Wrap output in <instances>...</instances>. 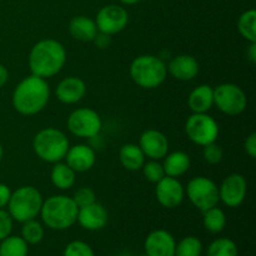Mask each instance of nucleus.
I'll use <instances>...</instances> for the list:
<instances>
[{"mask_svg": "<svg viewBox=\"0 0 256 256\" xmlns=\"http://www.w3.org/2000/svg\"><path fill=\"white\" fill-rule=\"evenodd\" d=\"M50 100V85L46 79L28 75L15 86L12 104L15 112L24 116L39 114L46 108Z\"/></svg>", "mask_w": 256, "mask_h": 256, "instance_id": "nucleus-1", "label": "nucleus"}, {"mask_svg": "<svg viewBox=\"0 0 256 256\" xmlns=\"http://www.w3.org/2000/svg\"><path fill=\"white\" fill-rule=\"evenodd\" d=\"M65 62L66 49L55 39L39 40L32 48L28 58L30 72L42 79H50L59 74Z\"/></svg>", "mask_w": 256, "mask_h": 256, "instance_id": "nucleus-2", "label": "nucleus"}, {"mask_svg": "<svg viewBox=\"0 0 256 256\" xmlns=\"http://www.w3.org/2000/svg\"><path fill=\"white\" fill-rule=\"evenodd\" d=\"M79 208L72 196L52 195L42 202L40 218L42 224L52 230H66L76 222Z\"/></svg>", "mask_w": 256, "mask_h": 256, "instance_id": "nucleus-3", "label": "nucleus"}, {"mask_svg": "<svg viewBox=\"0 0 256 256\" xmlns=\"http://www.w3.org/2000/svg\"><path fill=\"white\" fill-rule=\"evenodd\" d=\"M129 74L138 86L152 90L164 84L168 76V69L164 59L156 55L144 54L132 60Z\"/></svg>", "mask_w": 256, "mask_h": 256, "instance_id": "nucleus-4", "label": "nucleus"}, {"mask_svg": "<svg viewBox=\"0 0 256 256\" xmlns=\"http://www.w3.org/2000/svg\"><path fill=\"white\" fill-rule=\"evenodd\" d=\"M69 146L70 142L65 132L52 126L42 129L32 139V150L35 155L49 164L62 162Z\"/></svg>", "mask_w": 256, "mask_h": 256, "instance_id": "nucleus-5", "label": "nucleus"}, {"mask_svg": "<svg viewBox=\"0 0 256 256\" xmlns=\"http://www.w3.org/2000/svg\"><path fill=\"white\" fill-rule=\"evenodd\" d=\"M44 199L39 190L32 185H24L12 192L8 202V212L14 222H25L36 219Z\"/></svg>", "mask_w": 256, "mask_h": 256, "instance_id": "nucleus-6", "label": "nucleus"}, {"mask_svg": "<svg viewBox=\"0 0 256 256\" xmlns=\"http://www.w3.org/2000/svg\"><path fill=\"white\" fill-rule=\"evenodd\" d=\"M219 132V124L208 112H192L185 122L188 139L202 148L216 142Z\"/></svg>", "mask_w": 256, "mask_h": 256, "instance_id": "nucleus-7", "label": "nucleus"}, {"mask_svg": "<svg viewBox=\"0 0 256 256\" xmlns=\"http://www.w3.org/2000/svg\"><path fill=\"white\" fill-rule=\"evenodd\" d=\"M68 130L80 139H92L102 129V120L99 112L92 108H78L66 119Z\"/></svg>", "mask_w": 256, "mask_h": 256, "instance_id": "nucleus-8", "label": "nucleus"}, {"mask_svg": "<svg viewBox=\"0 0 256 256\" xmlns=\"http://www.w3.org/2000/svg\"><path fill=\"white\" fill-rule=\"evenodd\" d=\"M185 195L189 202L202 212L218 205L219 186L210 178L196 176L189 180L185 188Z\"/></svg>", "mask_w": 256, "mask_h": 256, "instance_id": "nucleus-9", "label": "nucleus"}, {"mask_svg": "<svg viewBox=\"0 0 256 256\" xmlns=\"http://www.w3.org/2000/svg\"><path fill=\"white\" fill-rule=\"evenodd\" d=\"M214 105L225 115L238 116L248 106V98L244 90L234 82H222L214 88Z\"/></svg>", "mask_w": 256, "mask_h": 256, "instance_id": "nucleus-10", "label": "nucleus"}, {"mask_svg": "<svg viewBox=\"0 0 256 256\" xmlns=\"http://www.w3.org/2000/svg\"><path fill=\"white\" fill-rule=\"evenodd\" d=\"M98 32L106 35H115L125 30L129 24V12L122 5L109 4L102 6L95 18Z\"/></svg>", "mask_w": 256, "mask_h": 256, "instance_id": "nucleus-11", "label": "nucleus"}, {"mask_svg": "<svg viewBox=\"0 0 256 256\" xmlns=\"http://www.w3.org/2000/svg\"><path fill=\"white\" fill-rule=\"evenodd\" d=\"M248 182L244 175L232 172L219 186V202L228 208H239L246 198Z\"/></svg>", "mask_w": 256, "mask_h": 256, "instance_id": "nucleus-12", "label": "nucleus"}, {"mask_svg": "<svg viewBox=\"0 0 256 256\" xmlns=\"http://www.w3.org/2000/svg\"><path fill=\"white\" fill-rule=\"evenodd\" d=\"M155 196L165 209L180 206L185 199V188L176 178L164 176L155 184Z\"/></svg>", "mask_w": 256, "mask_h": 256, "instance_id": "nucleus-13", "label": "nucleus"}, {"mask_svg": "<svg viewBox=\"0 0 256 256\" xmlns=\"http://www.w3.org/2000/svg\"><path fill=\"white\" fill-rule=\"evenodd\" d=\"M145 158L150 160H162L169 152V140L164 132L156 129H148L140 135L139 144Z\"/></svg>", "mask_w": 256, "mask_h": 256, "instance_id": "nucleus-14", "label": "nucleus"}, {"mask_svg": "<svg viewBox=\"0 0 256 256\" xmlns=\"http://www.w3.org/2000/svg\"><path fill=\"white\" fill-rule=\"evenodd\" d=\"M64 160L75 172H86L94 168L96 152L88 144H75L69 146Z\"/></svg>", "mask_w": 256, "mask_h": 256, "instance_id": "nucleus-15", "label": "nucleus"}, {"mask_svg": "<svg viewBox=\"0 0 256 256\" xmlns=\"http://www.w3.org/2000/svg\"><path fill=\"white\" fill-rule=\"evenodd\" d=\"M109 214L106 208L100 202H95L86 206L79 208L78 212L76 222L85 230L89 232H98L106 226Z\"/></svg>", "mask_w": 256, "mask_h": 256, "instance_id": "nucleus-16", "label": "nucleus"}, {"mask_svg": "<svg viewBox=\"0 0 256 256\" xmlns=\"http://www.w3.org/2000/svg\"><path fill=\"white\" fill-rule=\"evenodd\" d=\"M175 245L176 242L168 230L156 229L145 239L144 250L148 256H174Z\"/></svg>", "mask_w": 256, "mask_h": 256, "instance_id": "nucleus-17", "label": "nucleus"}, {"mask_svg": "<svg viewBox=\"0 0 256 256\" xmlns=\"http://www.w3.org/2000/svg\"><path fill=\"white\" fill-rule=\"evenodd\" d=\"M168 74L179 82H190L199 74L200 65L196 58L189 54L172 56L166 65Z\"/></svg>", "mask_w": 256, "mask_h": 256, "instance_id": "nucleus-18", "label": "nucleus"}, {"mask_svg": "<svg viewBox=\"0 0 256 256\" xmlns=\"http://www.w3.org/2000/svg\"><path fill=\"white\" fill-rule=\"evenodd\" d=\"M86 94V84L79 76H68L60 80L55 88V96L65 105L79 102Z\"/></svg>", "mask_w": 256, "mask_h": 256, "instance_id": "nucleus-19", "label": "nucleus"}, {"mask_svg": "<svg viewBox=\"0 0 256 256\" xmlns=\"http://www.w3.org/2000/svg\"><path fill=\"white\" fill-rule=\"evenodd\" d=\"M69 32L72 39L82 42H92L98 32L95 20L85 15H78L69 22Z\"/></svg>", "mask_w": 256, "mask_h": 256, "instance_id": "nucleus-20", "label": "nucleus"}, {"mask_svg": "<svg viewBox=\"0 0 256 256\" xmlns=\"http://www.w3.org/2000/svg\"><path fill=\"white\" fill-rule=\"evenodd\" d=\"M192 112H209L214 106V88L208 84L198 85L188 98Z\"/></svg>", "mask_w": 256, "mask_h": 256, "instance_id": "nucleus-21", "label": "nucleus"}, {"mask_svg": "<svg viewBox=\"0 0 256 256\" xmlns=\"http://www.w3.org/2000/svg\"><path fill=\"white\" fill-rule=\"evenodd\" d=\"M164 162H162V168L166 176L172 178H180L184 174H186L188 170L192 166V159H190L189 154L182 150H176V152H168L164 156Z\"/></svg>", "mask_w": 256, "mask_h": 256, "instance_id": "nucleus-22", "label": "nucleus"}, {"mask_svg": "<svg viewBox=\"0 0 256 256\" xmlns=\"http://www.w3.org/2000/svg\"><path fill=\"white\" fill-rule=\"evenodd\" d=\"M119 162L125 170L129 172H139L142 170V165L146 162L144 152H142L139 145L124 144L119 150Z\"/></svg>", "mask_w": 256, "mask_h": 256, "instance_id": "nucleus-23", "label": "nucleus"}, {"mask_svg": "<svg viewBox=\"0 0 256 256\" xmlns=\"http://www.w3.org/2000/svg\"><path fill=\"white\" fill-rule=\"evenodd\" d=\"M50 180L56 189L66 192L75 185L76 172L65 162H55V164H52V172H50Z\"/></svg>", "mask_w": 256, "mask_h": 256, "instance_id": "nucleus-24", "label": "nucleus"}, {"mask_svg": "<svg viewBox=\"0 0 256 256\" xmlns=\"http://www.w3.org/2000/svg\"><path fill=\"white\" fill-rule=\"evenodd\" d=\"M226 214L220 208L214 206L202 212V225L212 234H219L226 226Z\"/></svg>", "mask_w": 256, "mask_h": 256, "instance_id": "nucleus-25", "label": "nucleus"}, {"mask_svg": "<svg viewBox=\"0 0 256 256\" xmlns=\"http://www.w3.org/2000/svg\"><path fill=\"white\" fill-rule=\"evenodd\" d=\"M238 32L242 39L256 42V10L248 9L238 19Z\"/></svg>", "mask_w": 256, "mask_h": 256, "instance_id": "nucleus-26", "label": "nucleus"}, {"mask_svg": "<svg viewBox=\"0 0 256 256\" xmlns=\"http://www.w3.org/2000/svg\"><path fill=\"white\" fill-rule=\"evenodd\" d=\"M29 245L22 236L12 235L0 242V256H28Z\"/></svg>", "mask_w": 256, "mask_h": 256, "instance_id": "nucleus-27", "label": "nucleus"}, {"mask_svg": "<svg viewBox=\"0 0 256 256\" xmlns=\"http://www.w3.org/2000/svg\"><path fill=\"white\" fill-rule=\"evenodd\" d=\"M44 226L36 219H32L22 222V238L28 245H36L42 242V239H44Z\"/></svg>", "mask_w": 256, "mask_h": 256, "instance_id": "nucleus-28", "label": "nucleus"}, {"mask_svg": "<svg viewBox=\"0 0 256 256\" xmlns=\"http://www.w3.org/2000/svg\"><path fill=\"white\" fill-rule=\"evenodd\" d=\"M206 254L208 256H238L239 250L234 240L229 238H219L209 245Z\"/></svg>", "mask_w": 256, "mask_h": 256, "instance_id": "nucleus-29", "label": "nucleus"}, {"mask_svg": "<svg viewBox=\"0 0 256 256\" xmlns=\"http://www.w3.org/2000/svg\"><path fill=\"white\" fill-rule=\"evenodd\" d=\"M202 244L196 236L182 238L175 245L174 256H202Z\"/></svg>", "mask_w": 256, "mask_h": 256, "instance_id": "nucleus-30", "label": "nucleus"}, {"mask_svg": "<svg viewBox=\"0 0 256 256\" xmlns=\"http://www.w3.org/2000/svg\"><path fill=\"white\" fill-rule=\"evenodd\" d=\"M142 172L144 174L145 179L149 182H152V184H156L162 178L166 176L164 172V168H162V164L159 160L149 159V162H145L142 168Z\"/></svg>", "mask_w": 256, "mask_h": 256, "instance_id": "nucleus-31", "label": "nucleus"}, {"mask_svg": "<svg viewBox=\"0 0 256 256\" xmlns=\"http://www.w3.org/2000/svg\"><path fill=\"white\" fill-rule=\"evenodd\" d=\"M62 256H95V254L89 244L82 240H75L65 246Z\"/></svg>", "mask_w": 256, "mask_h": 256, "instance_id": "nucleus-32", "label": "nucleus"}, {"mask_svg": "<svg viewBox=\"0 0 256 256\" xmlns=\"http://www.w3.org/2000/svg\"><path fill=\"white\" fill-rule=\"evenodd\" d=\"M202 158L208 164L218 165L222 162V158H224V150L220 145L216 144V142H212V144L202 146Z\"/></svg>", "mask_w": 256, "mask_h": 256, "instance_id": "nucleus-33", "label": "nucleus"}, {"mask_svg": "<svg viewBox=\"0 0 256 256\" xmlns=\"http://www.w3.org/2000/svg\"><path fill=\"white\" fill-rule=\"evenodd\" d=\"M72 200L78 205V208L86 206V205H90L96 202V192L89 186H82L74 192Z\"/></svg>", "mask_w": 256, "mask_h": 256, "instance_id": "nucleus-34", "label": "nucleus"}, {"mask_svg": "<svg viewBox=\"0 0 256 256\" xmlns=\"http://www.w3.org/2000/svg\"><path fill=\"white\" fill-rule=\"evenodd\" d=\"M12 224H14V220L10 216L8 210L0 209V242L12 234Z\"/></svg>", "mask_w": 256, "mask_h": 256, "instance_id": "nucleus-35", "label": "nucleus"}, {"mask_svg": "<svg viewBox=\"0 0 256 256\" xmlns=\"http://www.w3.org/2000/svg\"><path fill=\"white\" fill-rule=\"evenodd\" d=\"M244 150L246 155L252 159L256 158V132H252L248 135V138L244 142Z\"/></svg>", "mask_w": 256, "mask_h": 256, "instance_id": "nucleus-36", "label": "nucleus"}, {"mask_svg": "<svg viewBox=\"0 0 256 256\" xmlns=\"http://www.w3.org/2000/svg\"><path fill=\"white\" fill-rule=\"evenodd\" d=\"M12 190L6 184L0 182V209H5L8 206L10 196H12Z\"/></svg>", "mask_w": 256, "mask_h": 256, "instance_id": "nucleus-37", "label": "nucleus"}, {"mask_svg": "<svg viewBox=\"0 0 256 256\" xmlns=\"http://www.w3.org/2000/svg\"><path fill=\"white\" fill-rule=\"evenodd\" d=\"M92 42H95V45H96L99 49H106V48H109L110 42H112V38H110V35L98 32L95 39L92 40Z\"/></svg>", "mask_w": 256, "mask_h": 256, "instance_id": "nucleus-38", "label": "nucleus"}, {"mask_svg": "<svg viewBox=\"0 0 256 256\" xmlns=\"http://www.w3.org/2000/svg\"><path fill=\"white\" fill-rule=\"evenodd\" d=\"M246 58L252 64H256V42H249L246 49Z\"/></svg>", "mask_w": 256, "mask_h": 256, "instance_id": "nucleus-39", "label": "nucleus"}, {"mask_svg": "<svg viewBox=\"0 0 256 256\" xmlns=\"http://www.w3.org/2000/svg\"><path fill=\"white\" fill-rule=\"evenodd\" d=\"M8 80H9V72L5 68V65L0 64V88L4 86L8 82Z\"/></svg>", "mask_w": 256, "mask_h": 256, "instance_id": "nucleus-40", "label": "nucleus"}, {"mask_svg": "<svg viewBox=\"0 0 256 256\" xmlns=\"http://www.w3.org/2000/svg\"><path fill=\"white\" fill-rule=\"evenodd\" d=\"M122 5H135L138 2H140L142 0H119Z\"/></svg>", "mask_w": 256, "mask_h": 256, "instance_id": "nucleus-41", "label": "nucleus"}, {"mask_svg": "<svg viewBox=\"0 0 256 256\" xmlns=\"http://www.w3.org/2000/svg\"><path fill=\"white\" fill-rule=\"evenodd\" d=\"M2 155H4V149H2V142H0V162H2Z\"/></svg>", "mask_w": 256, "mask_h": 256, "instance_id": "nucleus-42", "label": "nucleus"}, {"mask_svg": "<svg viewBox=\"0 0 256 256\" xmlns=\"http://www.w3.org/2000/svg\"><path fill=\"white\" fill-rule=\"evenodd\" d=\"M139 256H148L146 254H142V255H139Z\"/></svg>", "mask_w": 256, "mask_h": 256, "instance_id": "nucleus-43", "label": "nucleus"}]
</instances>
